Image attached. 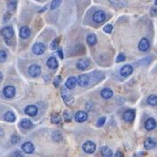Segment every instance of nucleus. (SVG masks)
<instances>
[{"label": "nucleus", "mask_w": 157, "mask_h": 157, "mask_svg": "<svg viewBox=\"0 0 157 157\" xmlns=\"http://www.w3.org/2000/svg\"><path fill=\"white\" fill-rule=\"evenodd\" d=\"M96 148H97V146H96L95 143H93L91 141H87L82 145V149L86 154H93V153H95Z\"/></svg>", "instance_id": "obj_4"}, {"label": "nucleus", "mask_w": 157, "mask_h": 157, "mask_svg": "<svg viewBox=\"0 0 157 157\" xmlns=\"http://www.w3.org/2000/svg\"><path fill=\"white\" fill-rule=\"evenodd\" d=\"M60 93H61V97H62L64 102H65L67 105H71V104L73 102V98H72V96L68 92V90H67V89H66L65 87L61 88Z\"/></svg>", "instance_id": "obj_6"}, {"label": "nucleus", "mask_w": 157, "mask_h": 157, "mask_svg": "<svg viewBox=\"0 0 157 157\" xmlns=\"http://www.w3.org/2000/svg\"><path fill=\"white\" fill-rule=\"evenodd\" d=\"M46 9H47V6H45L44 8H42V9H40V10H39V13H41V12H44V11H45Z\"/></svg>", "instance_id": "obj_45"}, {"label": "nucleus", "mask_w": 157, "mask_h": 157, "mask_svg": "<svg viewBox=\"0 0 157 157\" xmlns=\"http://www.w3.org/2000/svg\"><path fill=\"white\" fill-rule=\"evenodd\" d=\"M19 141H20V137H19L17 134H14V135H12V137H11V143H12L13 144H18V143H19Z\"/></svg>", "instance_id": "obj_36"}, {"label": "nucleus", "mask_w": 157, "mask_h": 157, "mask_svg": "<svg viewBox=\"0 0 157 157\" xmlns=\"http://www.w3.org/2000/svg\"><path fill=\"white\" fill-rule=\"evenodd\" d=\"M74 119L77 122H84L88 119V113L83 111H78L75 113Z\"/></svg>", "instance_id": "obj_17"}, {"label": "nucleus", "mask_w": 157, "mask_h": 157, "mask_svg": "<svg viewBox=\"0 0 157 157\" xmlns=\"http://www.w3.org/2000/svg\"><path fill=\"white\" fill-rule=\"evenodd\" d=\"M31 35V30L29 27L27 26H24V27H21L20 29H19V36L20 38L23 39H29Z\"/></svg>", "instance_id": "obj_13"}, {"label": "nucleus", "mask_w": 157, "mask_h": 157, "mask_svg": "<svg viewBox=\"0 0 157 157\" xmlns=\"http://www.w3.org/2000/svg\"><path fill=\"white\" fill-rule=\"evenodd\" d=\"M3 78H4V76H3V73H2V72L0 71V82H1L2 80H3Z\"/></svg>", "instance_id": "obj_44"}, {"label": "nucleus", "mask_w": 157, "mask_h": 157, "mask_svg": "<svg viewBox=\"0 0 157 157\" xmlns=\"http://www.w3.org/2000/svg\"><path fill=\"white\" fill-rule=\"evenodd\" d=\"M63 117H64V120L65 121L67 122H71L72 121V116H71V113L69 112V111H65L63 113Z\"/></svg>", "instance_id": "obj_32"}, {"label": "nucleus", "mask_w": 157, "mask_h": 157, "mask_svg": "<svg viewBox=\"0 0 157 157\" xmlns=\"http://www.w3.org/2000/svg\"><path fill=\"white\" fill-rule=\"evenodd\" d=\"M92 19L95 23L97 24H101L102 22H104L106 20V14L104 11L102 10H97L94 12L93 16H92Z\"/></svg>", "instance_id": "obj_3"}, {"label": "nucleus", "mask_w": 157, "mask_h": 157, "mask_svg": "<svg viewBox=\"0 0 157 157\" xmlns=\"http://www.w3.org/2000/svg\"><path fill=\"white\" fill-rule=\"evenodd\" d=\"M62 1H63V0H52V2H51V4H50V9H51V10H54V9L58 8V7L61 5Z\"/></svg>", "instance_id": "obj_30"}, {"label": "nucleus", "mask_w": 157, "mask_h": 157, "mask_svg": "<svg viewBox=\"0 0 157 157\" xmlns=\"http://www.w3.org/2000/svg\"><path fill=\"white\" fill-rule=\"evenodd\" d=\"M61 81H62V77L61 76H57L56 78H54V81H53V84H54V86L56 87V88H58L59 85H60V83H61Z\"/></svg>", "instance_id": "obj_35"}, {"label": "nucleus", "mask_w": 157, "mask_h": 157, "mask_svg": "<svg viewBox=\"0 0 157 157\" xmlns=\"http://www.w3.org/2000/svg\"><path fill=\"white\" fill-rule=\"evenodd\" d=\"M46 46L42 42H37L32 47V52L36 55H41L45 52Z\"/></svg>", "instance_id": "obj_7"}, {"label": "nucleus", "mask_w": 157, "mask_h": 157, "mask_svg": "<svg viewBox=\"0 0 157 157\" xmlns=\"http://www.w3.org/2000/svg\"><path fill=\"white\" fill-rule=\"evenodd\" d=\"M126 59V57H125V55L123 54V53H120L119 55L117 56V58H116V59H115V61L117 62V63H120V62H122V61H124Z\"/></svg>", "instance_id": "obj_37"}, {"label": "nucleus", "mask_w": 157, "mask_h": 157, "mask_svg": "<svg viewBox=\"0 0 157 157\" xmlns=\"http://www.w3.org/2000/svg\"><path fill=\"white\" fill-rule=\"evenodd\" d=\"M10 17H11V14H10V12L6 13V14H5V17H4V20H5V22H6Z\"/></svg>", "instance_id": "obj_39"}, {"label": "nucleus", "mask_w": 157, "mask_h": 157, "mask_svg": "<svg viewBox=\"0 0 157 157\" xmlns=\"http://www.w3.org/2000/svg\"><path fill=\"white\" fill-rule=\"evenodd\" d=\"M76 85H77V78H75L73 76L72 77H70V78H68L67 81H66V84H65L66 88L67 89H70V90L74 89Z\"/></svg>", "instance_id": "obj_22"}, {"label": "nucleus", "mask_w": 157, "mask_h": 157, "mask_svg": "<svg viewBox=\"0 0 157 157\" xmlns=\"http://www.w3.org/2000/svg\"><path fill=\"white\" fill-rule=\"evenodd\" d=\"M7 54L5 50H0V63H4L6 60Z\"/></svg>", "instance_id": "obj_33"}, {"label": "nucleus", "mask_w": 157, "mask_h": 157, "mask_svg": "<svg viewBox=\"0 0 157 157\" xmlns=\"http://www.w3.org/2000/svg\"><path fill=\"white\" fill-rule=\"evenodd\" d=\"M156 142H155V139H153V138H147L145 141H144V148L146 149V150H153L154 148H155V146H156Z\"/></svg>", "instance_id": "obj_18"}, {"label": "nucleus", "mask_w": 157, "mask_h": 157, "mask_svg": "<svg viewBox=\"0 0 157 157\" xmlns=\"http://www.w3.org/2000/svg\"><path fill=\"white\" fill-rule=\"evenodd\" d=\"M28 72H29V75L32 78H38L41 75V67L39 65L37 64H33V65H30L29 70H28Z\"/></svg>", "instance_id": "obj_2"}, {"label": "nucleus", "mask_w": 157, "mask_h": 157, "mask_svg": "<svg viewBox=\"0 0 157 157\" xmlns=\"http://www.w3.org/2000/svg\"><path fill=\"white\" fill-rule=\"evenodd\" d=\"M17 0H8L7 1V8L9 12H13L17 9Z\"/></svg>", "instance_id": "obj_26"}, {"label": "nucleus", "mask_w": 157, "mask_h": 157, "mask_svg": "<svg viewBox=\"0 0 157 157\" xmlns=\"http://www.w3.org/2000/svg\"><path fill=\"white\" fill-rule=\"evenodd\" d=\"M1 35L5 39V42L7 45H10L11 39L14 37V29L11 27H5L1 30Z\"/></svg>", "instance_id": "obj_1"}, {"label": "nucleus", "mask_w": 157, "mask_h": 157, "mask_svg": "<svg viewBox=\"0 0 157 157\" xmlns=\"http://www.w3.org/2000/svg\"><path fill=\"white\" fill-rule=\"evenodd\" d=\"M24 113H25V114H27V115H29V116L34 117V116H36V115L38 114L39 109H38V107L35 106V105H29V106H27V107L25 108Z\"/></svg>", "instance_id": "obj_9"}, {"label": "nucleus", "mask_w": 157, "mask_h": 157, "mask_svg": "<svg viewBox=\"0 0 157 157\" xmlns=\"http://www.w3.org/2000/svg\"><path fill=\"white\" fill-rule=\"evenodd\" d=\"M114 156L115 157H123V154H121V152H117V153L114 155Z\"/></svg>", "instance_id": "obj_41"}, {"label": "nucleus", "mask_w": 157, "mask_h": 157, "mask_svg": "<svg viewBox=\"0 0 157 157\" xmlns=\"http://www.w3.org/2000/svg\"><path fill=\"white\" fill-rule=\"evenodd\" d=\"M22 150L25 154L30 155L33 154L35 151V146L31 142H26L22 144Z\"/></svg>", "instance_id": "obj_10"}, {"label": "nucleus", "mask_w": 157, "mask_h": 157, "mask_svg": "<svg viewBox=\"0 0 157 157\" xmlns=\"http://www.w3.org/2000/svg\"><path fill=\"white\" fill-rule=\"evenodd\" d=\"M20 127L25 129V130H29V129H31L33 127V123L29 119H22L20 121V123H19Z\"/></svg>", "instance_id": "obj_21"}, {"label": "nucleus", "mask_w": 157, "mask_h": 157, "mask_svg": "<svg viewBox=\"0 0 157 157\" xmlns=\"http://www.w3.org/2000/svg\"><path fill=\"white\" fill-rule=\"evenodd\" d=\"M113 27L112 24H107L106 26H104L103 31H104L105 33H107V34H111L112 31H113Z\"/></svg>", "instance_id": "obj_34"}, {"label": "nucleus", "mask_w": 157, "mask_h": 157, "mask_svg": "<svg viewBox=\"0 0 157 157\" xmlns=\"http://www.w3.org/2000/svg\"><path fill=\"white\" fill-rule=\"evenodd\" d=\"M4 120L7 122H14L16 121V115L13 112L9 111L4 114Z\"/></svg>", "instance_id": "obj_23"}, {"label": "nucleus", "mask_w": 157, "mask_h": 157, "mask_svg": "<svg viewBox=\"0 0 157 157\" xmlns=\"http://www.w3.org/2000/svg\"><path fill=\"white\" fill-rule=\"evenodd\" d=\"M3 135H4V131H3V129L0 128V137H2Z\"/></svg>", "instance_id": "obj_43"}, {"label": "nucleus", "mask_w": 157, "mask_h": 157, "mask_svg": "<svg viewBox=\"0 0 157 157\" xmlns=\"http://www.w3.org/2000/svg\"><path fill=\"white\" fill-rule=\"evenodd\" d=\"M105 121H106V117H101L98 121H97V126L98 127H101V126H103L104 125V123H105Z\"/></svg>", "instance_id": "obj_38"}, {"label": "nucleus", "mask_w": 157, "mask_h": 157, "mask_svg": "<svg viewBox=\"0 0 157 157\" xmlns=\"http://www.w3.org/2000/svg\"><path fill=\"white\" fill-rule=\"evenodd\" d=\"M16 154H13L12 155L13 156H21V154H20V152H18V151H17V152H15Z\"/></svg>", "instance_id": "obj_42"}, {"label": "nucleus", "mask_w": 157, "mask_h": 157, "mask_svg": "<svg viewBox=\"0 0 157 157\" xmlns=\"http://www.w3.org/2000/svg\"><path fill=\"white\" fill-rule=\"evenodd\" d=\"M138 48L141 51H147L150 48V41L146 38H143L138 44Z\"/></svg>", "instance_id": "obj_12"}, {"label": "nucleus", "mask_w": 157, "mask_h": 157, "mask_svg": "<svg viewBox=\"0 0 157 157\" xmlns=\"http://www.w3.org/2000/svg\"><path fill=\"white\" fill-rule=\"evenodd\" d=\"M3 94L6 99H12L16 95V88L12 85L6 86L3 89Z\"/></svg>", "instance_id": "obj_5"}, {"label": "nucleus", "mask_w": 157, "mask_h": 157, "mask_svg": "<svg viewBox=\"0 0 157 157\" xmlns=\"http://www.w3.org/2000/svg\"><path fill=\"white\" fill-rule=\"evenodd\" d=\"M90 66V59H80L77 61V68L79 71H85Z\"/></svg>", "instance_id": "obj_15"}, {"label": "nucleus", "mask_w": 157, "mask_h": 157, "mask_svg": "<svg viewBox=\"0 0 157 157\" xmlns=\"http://www.w3.org/2000/svg\"><path fill=\"white\" fill-rule=\"evenodd\" d=\"M147 103L151 106H156L157 105V96L155 94L150 95L147 98Z\"/></svg>", "instance_id": "obj_28"}, {"label": "nucleus", "mask_w": 157, "mask_h": 157, "mask_svg": "<svg viewBox=\"0 0 157 157\" xmlns=\"http://www.w3.org/2000/svg\"><path fill=\"white\" fill-rule=\"evenodd\" d=\"M87 43L90 45V46H94V45H96V43H97V41H98V39H97V37H96V35L95 34H90L88 37H87Z\"/></svg>", "instance_id": "obj_27"}, {"label": "nucleus", "mask_w": 157, "mask_h": 157, "mask_svg": "<svg viewBox=\"0 0 157 157\" xmlns=\"http://www.w3.org/2000/svg\"><path fill=\"white\" fill-rule=\"evenodd\" d=\"M155 6H157V0H155Z\"/></svg>", "instance_id": "obj_46"}, {"label": "nucleus", "mask_w": 157, "mask_h": 157, "mask_svg": "<svg viewBox=\"0 0 157 157\" xmlns=\"http://www.w3.org/2000/svg\"><path fill=\"white\" fill-rule=\"evenodd\" d=\"M52 139L56 143H59V142H61L63 140V135L59 131H55L52 133Z\"/></svg>", "instance_id": "obj_25"}, {"label": "nucleus", "mask_w": 157, "mask_h": 157, "mask_svg": "<svg viewBox=\"0 0 157 157\" xmlns=\"http://www.w3.org/2000/svg\"><path fill=\"white\" fill-rule=\"evenodd\" d=\"M132 71H133L132 67L131 65L127 64V65H124V66L121 69V71H120V74H121V77H123V78H127V77H129V76L132 73Z\"/></svg>", "instance_id": "obj_8"}, {"label": "nucleus", "mask_w": 157, "mask_h": 157, "mask_svg": "<svg viewBox=\"0 0 157 157\" xmlns=\"http://www.w3.org/2000/svg\"><path fill=\"white\" fill-rule=\"evenodd\" d=\"M156 121H155L154 118H149V119H147V120L145 121V122H144V128H145L146 131H149V132L155 130V129L156 128Z\"/></svg>", "instance_id": "obj_11"}, {"label": "nucleus", "mask_w": 157, "mask_h": 157, "mask_svg": "<svg viewBox=\"0 0 157 157\" xmlns=\"http://www.w3.org/2000/svg\"><path fill=\"white\" fill-rule=\"evenodd\" d=\"M77 83L80 87H87L90 83V77L86 74H81L77 78Z\"/></svg>", "instance_id": "obj_14"}, {"label": "nucleus", "mask_w": 157, "mask_h": 157, "mask_svg": "<svg viewBox=\"0 0 157 157\" xmlns=\"http://www.w3.org/2000/svg\"><path fill=\"white\" fill-rule=\"evenodd\" d=\"M59 41H60V39L59 38H57L55 39L51 43H50V48L52 50H56L59 47Z\"/></svg>", "instance_id": "obj_31"}, {"label": "nucleus", "mask_w": 157, "mask_h": 157, "mask_svg": "<svg viewBox=\"0 0 157 157\" xmlns=\"http://www.w3.org/2000/svg\"><path fill=\"white\" fill-rule=\"evenodd\" d=\"M101 154L102 156L105 157H111L113 155L112 149H111L110 147H108V146H103V147H101Z\"/></svg>", "instance_id": "obj_24"}, {"label": "nucleus", "mask_w": 157, "mask_h": 157, "mask_svg": "<svg viewBox=\"0 0 157 157\" xmlns=\"http://www.w3.org/2000/svg\"><path fill=\"white\" fill-rule=\"evenodd\" d=\"M101 96L104 100H109V99H111L113 96V91L110 88H104L101 91Z\"/></svg>", "instance_id": "obj_19"}, {"label": "nucleus", "mask_w": 157, "mask_h": 157, "mask_svg": "<svg viewBox=\"0 0 157 157\" xmlns=\"http://www.w3.org/2000/svg\"><path fill=\"white\" fill-rule=\"evenodd\" d=\"M122 118L126 122H131L135 118V112L133 110H127V111L124 112Z\"/></svg>", "instance_id": "obj_16"}, {"label": "nucleus", "mask_w": 157, "mask_h": 157, "mask_svg": "<svg viewBox=\"0 0 157 157\" xmlns=\"http://www.w3.org/2000/svg\"><path fill=\"white\" fill-rule=\"evenodd\" d=\"M58 54H59V58L62 59H64V56H63V53H62V49L61 48H59V50H58Z\"/></svg>", "instance_id": "obj_40"}, {"label": "nucleus", "mask_w": 157, "mask_h": 157, "mask_svg": "<svg viewBox=\"0 0 157 157\" xmlns=\"http://www.w3.org/2000/svg\"><path fill=\"white\" fill-rule=\"evenodd\" d=\"M47 66L48 68H49L50 70H56L59 66L58 60L56 59V58L54 57H50L48 60H47Z\"/></svg>", "instance_id": "obj_20"}, {"label": "nucleus", "mask_w": 157, "mask_h": 157, "mask_svg": "<svg viewBox=\"0 0 157 157\" xmlns=\"http://www.w3.org/2000/svg\"><path fill=\"white\" fill-rule=\"evenodd\" d=\"M51 122L54 123V124H59L61 122V118L60 116L58 114V113H54L52 116H51V119H50Z\"/></svg>", "instance_id": "obj_29"}]
</instances>
